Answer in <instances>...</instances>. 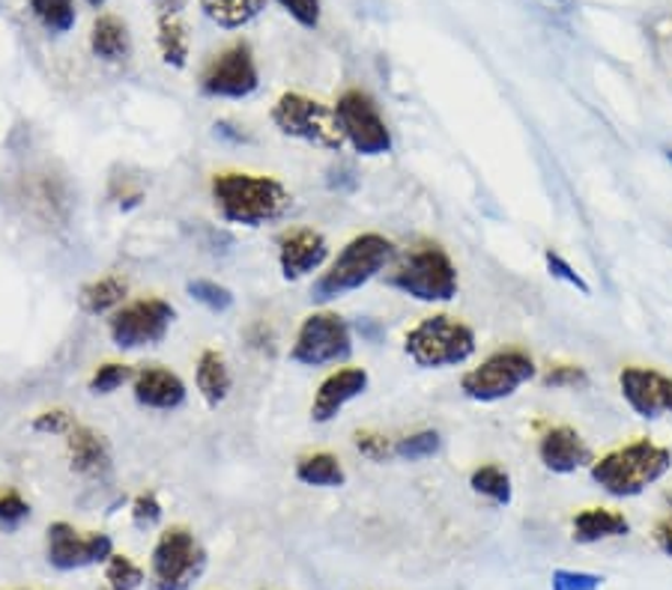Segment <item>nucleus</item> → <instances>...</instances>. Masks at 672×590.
<instances>
[{
	"mask_svg": "<svg viewBox=\"0 0 672 590\" xmlns=\"http://www.w3.org/2000/svg\"><path fill=\"white\" fill-rule=\"evenodd\" d=\"M215 212L224 224L236 227H267V224L284 218L293 206L288 185L276 177H257L243 170L215 173L210 182Z\"/></svg>",
	"mask_w": 672,
	"mask_h": 590,
	"instance_id": "f257e3e1",
	"label": "nucleus"
},
{
	"mask_svg": "<svg viewBox=\"0 0 672 590\" xmlns=\"http://www.w3.org/2000/svg\"><path fill=\"white\" fill-rule=\"evenodd\" d=\"M90 52L102 64H126L132 57V33L128 24L120 15H99L90 27Z\"/></svg>",
	"mask_w": 672,
	"mask_h": 590,
	"instance_id": "412c9836",
	"label": "nucleus"
},
{
	"mask_svg": "<svg viewBox=\"0 0 672 590\" xmlns=\"http://www.w3.org/2000/svg\"><path fill=\"white\" fill-rule=\"evenodd\" d=\"M31 12L48 33H69L75 27V0H31Z\"/></svg>",
	"mask_w": 672,
	"mask_h": 590,
	"instance_id": "cd10ccee",
	"label": "nucleus"
},
{
	"mask_svg": "<svg viewBox=\"0 0 672 590\" xmlns=\"http://www.w3.org/2000/svg\"><path fill=\"white\" fill-rule=\"evenodd\" d=\"M335 123L344 144H350L365 159H377L392 152V132L380 114V105L365 90H344L335 102Z\"/></svg>",
	"mask_w": 672,
	"mask_h": 590,
	"instance_id": "9b49d317",
	"label": "nucleus"
},
{
	"mask_svg": "<svg viewBox=\"0 0 672 590\" xmlns=\"http://www.w3.org/2000/svg\"><path fill=\"white\" fill-rule=\"evenodd\" d=\"M470 486L472 492H479L481 498H488L493 504H512V477H508V472L500 468V465H479V468L472 472Z\"/></svg>",
	"mask_w": 672,
	"mask_h": 590,
	"instance_id": "bb28decb",
	"label": "nucleus"
},
{
	"mask_svg": "<svg viewBox=\"0 0 672 590\" xmlns=\"http://www.w3.org/2000/svg\"><path fill=\"white\" fill-rule=\"evenodd\" d=\"M156 45H159V54L165 64L171 69H186L189 66V31L177 12H165L159 15V33H156Z\"/></svg>",
	"mask_w": 672,
	"mask_h": 590,
	"instance_id": "393cba45",
	"label": "nucleus"
},
{
	"mask_svg": "<svg viewBox=\"0 0 672 590\" xmlns=\"http://www.w3.org/2000/svg\"><path fill=\"white\" fill-rule=\"evenodd\" d=\"M329 260V242L314 227H293L278 239V269L284 281H302Z\"/></svg>",
	"mask_w": 672,
	"mask_h": 590,
	"instance_id": "4468645a",
	"label": "nucleus"
},
{
	"mask_svg": "<svg viewBox=\"0 0 672 590\" xmlns=\"http://www.w3.org/2000/svg\"><path fill=\"white\" fill-rule=\"evenodd\" d=\"M663 156H667V159L672 161V149H663Z\"/></svg>",
	"mask_w": 672,
	"mask_h": 590,
	"instance_id": "a18cd8bd",
	"label": "nucleus"
},
{
	"mask_svg": "<svg viewBox=\"0 0 672 590\" xmlns=\"http://www.w3.org/2000/svg\"><path fill=\"white\" fill-rule=\"evenodd\" d=\"M128 284L120 277V274H102L97 281L81 286L78 293V305L85 314L90 317H111L117 307L126 305Z\"/></svg>",
	"mask_w": 672,
	"mask_h": 590,
	"instance_id": "5701e85b",
	"label": "nucleus"
},
{
	"mask_svg": "<svg viewBox=\"0 0 672 590\" xmlns=\"http://www.w3.org/2000/svg\"><path fill=\"white\" fill-rule=\"evenodd\" d=\"M33 432H40V435H69V432L75 430V421L72 415L66 409H48V411H40L36 418H33Z\"/></svg>",
	"mask_w": 672,
	"mask_h": 590,
	"instance_id": "4c0bfd02",
	"label": "nucleus"
},
{
	"mask_svg": "<svg viewBox=\"0 0 672 590\" xmlns=\"http://www.w3.org/2000/svg\"><path fill=\"white\" fill-rule=\"evenodd\" d=\"M132 379H135V367H128L123 361H105V364H99L93 370L87 388H90V394H97V397H108V394H114V390H120Z\"/></svg>",
	"mask_w": 672,
	"mask_h": 590,
	"instance_id": "7c9ffc66",
	"label": "nucleus"
},
{
	"mask_svg": "<svg viewBox=\"0 0 672 590\" xmlns=\"http://www.w3.org/2000/svg\"><path fill=\"white\" fill-rule=\"evenodd\" d=\"M85 3H87V7H97V10H99V7H105V0H85Z\"/></svg>",
	"mask_w": 672,
	"mask_h": 590,
	"instance_id": "c03bdc74",
	"label": "nucleus"
},
{
	"mask_svg": "<svg viewBox=\"0 0 672 590\" xmlns=\"http://www.w3.org/2000/svg\"><path fill=\"white\" fill-rule=\"evenodd\" d=\"M535 361L523 349H500L481 361L479 367L463 373L460 390L475 402H500L514 397L526 382L535 379Z\"/></svg>",
	"mask_w": 672,
	"mask_h": 590,
	"instance_id": "6e6552de",
	"label": "nucleus"
},
{
	"mask_svg": "<svg viewBox=\"0 0 672 590\" xmlns=\"http://www.w3.org/2000/svg\"><path fill=\"white\" fill-rule=\"evenodd\" d=\"M296 480L305 486H317V489H338L347 484V472H344L341 459L335 454H309L296 463Z\"/></svg>",
	"mask_w": 672,
	"mask_h": 590,
	"instance_id": "a878e982",
	"label": "nucleus"
},
{
	"mask_svg": "<svg viewBox=\"0 0 672 590\" xmlns=\"http://www.w3.org/2000/svg\"><path fill=\"white\" fill-rule=\"evenodd\" d=\"M395 260V245L392 239H385L383 232H362L350 242L344 245L338 257L332 260L329 269L314 281L311 298L314 302H335L347 293L362 290L365 284H371L373 277L385 272V265Z\"/></svg>",
	"mask_w": 672,
	"mask_h": 590,
	"instance_id": "f03ea898",
	"label": "nucleus"
},
{
	"mask_svg": "<svg viewBox=\"0 0 672 590\" xmlns=\"http://www.w3.org/2000/svg\"><path fill=\"white\" fill-rule=\"evenodd\" d=\"M132 397L141 409L153 411H177L186 406V382L173 373V370L161 367V364H147V367L135 370L132 379Z\"/></svg>",
	"mask_w": 672,
	"mask_h": 590,
	"instance_id": "f3484780",
	"label": "nucleus"
},
{
	"mask_svg": "<svg viewBox=\"0 0 672 590\" xmlns=\"http://www.w3.org/2000/svg\"><path fill=\"white\" fill-rule=\"evenodd\" d=\"M619 390L630 409L646 421L672 415V379L661 370L625 367L619 373Z\"/></svg>",
	"mask_w": 672,
	"mask_h": 590,
	"instance_id": "2eb2a0df",
	"label": "nucleus"
},
{
	"mask_svg": "<svg viewBox=\"0 0 672 590\" xmlns=\"http://www.w3.org/2000/svg\"><path fill=\"white\" fill-rule=\"evenodd\" d=\"M385 284L422 305H446L460 290L458 265L439 245H422L389 272Z\"/></svg>",
	"mask_w": 672,
	"mask_h": 590,
	"instance_id": "39448f33",
	"label": "nucleus"
},
{
	"mask_svg": "<svg viewBox=\"0 0 672 590\" xmlns=\"http://www.w3.org/2000/svg\"><path fill=\"white\" fill-rule=\"evenodd\" d=\"M329 189H335V191H352V189H356V173H352L350 168L332 170Z\"/></svg>",
	"mask_w": 672,
	"mask_h": 590,
	"instance_id": "79ce46f5",
	"label": "nucleus"
},
{
	"mask_svg": "<svg viewBox=\"0 0 672 590\" xmlns=\"http://www.w3.org/2000/svg\"><path fill=\"white\" fill-rule=\"evenodd\" d=\"M672 468V451L649 439L625 444L592 463V480L613 498H634Z\"/></svg>",
	"mask_w": 672,
	"mask_h": 590,
	"instance_id": "7ed1b4c3",
	"label": "nucleus"
},
{
	"mask_svg": "<svg viewBox=\"0 0 672 590\" xmlns=\"http://www.w3.org/2000/svg\"><path fill=\"white\" fill-rule=\"evenodd\" d=\"M443 447V435L437 430H422L413 432V435H404L395 442V456L397 459H406V463H422V459H430V456L439 454Z\"/></svg>",
	"mask_w": 672,
	"mask_h": 590,
	"instance_id": "c756f323",
	"label": "nucleus"
},
{
	"mask_svg": "<svg viewBox=\"0 0 672 590\" xmlns=\"http://www.w3.org/2000/svg\"><path fill=\"white\" fill-rule=\"evenodd\" d=\"M27 517H31V504L24 501L22 492L19 489H3L0 492V525L19 527Z\"/></svg>",
	"mask_w": 672,
	"mask_h": 590,
	"instance_id": "c9c22d12",
	"label": "nucleus"
},
{
	"mask_svg": "<svg viewBox=\"0 0 672 590\" xmlns=\"http://www.w3.org/2000/svg\"><path fill=\"white\" fill-rule=\"evenodd\" d=\"M260 87V72L251 45L234 43L219 52L201 72V93L210 99H248Z\"/></svg>",
	"mask_w": 672,
	"mask_h": 590,
	"instance_id": "f8f14e48",
	"label": "nucleus"
},
{
	"mask_svg": "<svg viewBox=\"0 0 672 590\" xmlns=\"http://www.w3.org/2000/svg\"><path fill=\"white\" fill-rule=\"evenodd\" d=\"M352 444H356V451H359L365 459H371V463H385V459L395 456V444L389 442L383 432L359 430L352 435Z\"/></svg>",
	"mask_w": 672,
	"mask_h": 590,
	"instance_id": "473e14b6",
	"label": "nucleus"
},
{
	"mask_svg": "<svg viewBox=\"0 0 672 590\" xmlns=\"http://www.w3.org/2000/svg\"><path fill=\"white\" fill-rule=\"evenodd\" d=\"M203 15L224 31H239L264 12L267 0H198Z\"/></svg>",
	"mask_w": 672,
	"mask_h": 590,
	"instance_id": "b1692460",
	"label": "nucleus"
},
{
	"mask_svg": "<svg viewBox=\"0 0 672 590\" xmlns=\"http://www.w3.org/2000/svg\"><path fill=\"white\" fill-rule=\"evenodd\" d=\"M276 3L288 12L299 27H305V31H314V27L321 24L323 15L321 0H276Z\"/></svg>",
	"mask_w": 672,
	"mask_h": 590,
	"instance_id": "e433bc0d",
	"label": "nucleus"
},
{
	"mask_svg": "<svg viewBox=\"0 0 672 590\" xmlns=\"http://www.w3.org/2000/svg\"><path fill=\"white\" fill-rule=\"evenodd\" d=\"M479 340L467 322L448 314H434V317L422 319L406 331L404 352L422 370H443L458 367L475 355Z\"/></svg>",
	"mask_w": 672,
	"mask_h": 590,
	"instance_id": "20e7f679",
	"label": "nucleus"
},
{
	"mask_svg": "<svg viewBox=\"0 0 672 590\" xmlns=\"http://www.w3.org/2000/svg\"><path fill=\"white\" fill-rule=\"evenodd\" d=\"M670 504H672V496H670Z\"/></svg>",
	"mask_w": 672,
	"mask_h": 590,
	"instance_id": "49530a36",
	"label": "nucleus"
},
{
	"mask_svg": "<svg viewBox=\"0 0 672 590\" xmlns=\"http://www.w3.org/2000/svg\"><path fill=\"white\" fill-rule=\"evenodd\" d=\"M538 459L553 475H574L592 465V451L574 427H550L538 442Z\"/></svg>",
	"mask_w": 672,
	"mask_h": 590,
	"instance_id": "a211bd4d",
	"label": "nucleus"
},
{
	"mask_svg": "<svg viewBox=\"0 0 672 590\" xmlns=\"http://www.w3.org/2000/svg\"><path fill=\"white\" fill-rule=\"evenodd\" d=\"M272 126L284 137L311 144V147L341 152L344 137L335 123V111L305 93H281L272 105Z\"/></svg>",
	"mask_w": 672,
	"mask_h": 590,
	"instance_id": "0eeeda50",
	"label": "nucleus"
},
{
	"mask_svg": "<svg viewBox=\"0 0 672 590\" xmlns=\"http://www.w3.org/2000/svg\"><path fill=\"white\" fill-rule=\"evenodd\" d=\"M541 385L553 390H571V388H586L589 373L580 364H553L541 376Z\"/></svg>",
	"mask_w": 672,
	"mask_h": 590,
	"instance_id": "72a5a7b5",
	"label": "nucleus"
},
{
	"mask_svg": "<svg viewBox=\"0 0 672 590\" xmlns=\"http://www.w3.org/2000/svg\"><path fill=\"white\" fill-rule=\"evenodd\" d=\"M604 576L597 572H583V569H556L550 579V590H601Z\"/></svg>",
	"mask_w": 672,
	"mask_h": 590,
	"instance_id": "f704fd0d",
	"label": "nucleus"
},
{
	"mask_svg": "<svg viewBox=\"0 0 672 590\" xmlns=\"http://www.w3.org/2000/svg\"><path fill=\"white\" fill-rule=\"evenodd\" d=\"M132 522L135 527H153L161 522V501L156 492H141L132 501Z\"/></svg>",
	"mask_w": 672,
	"mask_h": 590,
	"instance_id": "58836bf2",
	"label": "nucleus"
},
{
	"mask_svg": "<svg viewBox=\"0 0 672 590\" xmlns=\"http://www.w3.org/2000/svg\"><path fill=\"white\" fill-rule=\"evenodd\" d=\"M352 355V328L350 322L332 310H317L309 314L299 326L293 347H290V361L299 367H329V364H344Z\"/></svg>",
	"mask_w": 672,
	"mask_h": 590,
	"instance_id": "9d476101",
	"label": "nucleus"
},
{
	"mask_svg": "<svg viewBox=\"0 0 672 590\" xmlns=\"http://www.w3.org/2000/svg\"><path fill=\"white\" fill-rule=\"evenodd\" d=\"M654 543H658L663 555H670L672 558V519H667V522L654 527Z\"/></svg>",
	"mask_w": 672,
	"mask_h": 590,
	"instance_id": "37998d69",
	"label": "nucleus"
},
{
	"mask_svg": "<svg viewBox=\"0 0 672 590\" xmlns=\"http://www.w3.org/2000/svg\"><path fill=\"white\" fill-rule=\"evenodd\" d=\"M186 290H189V295H192L198 305L213 310V314H224V310L234 307V293L227 286L215 284V281H206V277H194V281H189Z\"/></svg>",
	"mask_w": 672,
	"mask_h": 590,
	"instance_id": "2f4dec72",
	"label": "nucleus"
},
{
	"mask_svg": "<svg viewBox=\"0 0 672 590\" xmlns=\"http://www.w3.org/2000/svg\"><path fill=\"white\" fill-rule=\"evenodd\" d=\"M371 379H368V370L362 367H341L329 373L321 382V388L311 400V421L314 423H329L341 415L352 400H359L365 390H368Z\"/></svg>",
	"mask_w": 672,
	"mask_h": 590,
	"instance_id": "dca6fc26",
	"label": "nucleus"
},
{
	"mask_svg": "<svg viewBox=\"0 0 672 590\" xmlns=\"http://www.w3.org/2000/svg\"><path fill=\"white\" fill-rule=\"evenodd\" d=\"M206 552L186 525L165 527L149 555V579L156 590H189L201 579Z\"/></svg>",
	"mask_w": 672,
	"mask_h": 590,
	"instance_id": "423d86ee",
	"label": "nucleus"
},
{
	"mask_svg": "<svg viewBox=\"0 0 672 590\" xmlns=\"http://www.w3.org/2000/svg\"><path fill=\"white\" fill-rule=\"evenodd\" d=\"M173 319H177V307L159 295L135 298L108 317V338L123 352L156 347L168 338Z\"/></svg>",
	"mask_w": 672,
	"mask_h": 590,
	"instance_id": "1a4fd4ad",
	"label": "nucleus"
},
{
	"mask_svg": "<svg viewBox=\"0 0 672 590\" xmlns=\"http://www.w3.org/2000/svg\"><path fill=\"white\" fill-rule=\"evenodd\" d=\"M66 456H69V468L78 477L87 480H102L111 475V451L108 442L90 427L75 423V430L66 435Z\"/></svg>",
	"mask_w": 672,
	"mask_h": 590,
	"instance_id": "6ab92c4d",
	"label": "nucleus"
},
{
	"mask_svg": "<svg viewBox=\"0 0 672 590\" xmlns=\"http://www.w3.org/2000/svg\"><path fill=\"white\" fill-rule=\"evenodd\" d=\"M545 263H547V272L553 274L556 281H562V284L574 286V290H580V293H583V295H592V286H589L586 281H583V274L574 272V269H571V263H565V260H562L559 253L547 251L545 253Z\"/></svg>",
	"mask_w": 672,
	"mask_h": 590,
	"instance_id": "ea45409f",
	"label": "nucleus"
},
{
	"mask_svg": "<svg viewBox=\"0 0 672 590\" xmlns=\"http://www.w3.org/2000/svg\"><path fill=\"white\" fill-rule=\"evenodd\" d=\"M45 555L54 569H85L93 564H105L114 555V540L108 534H81L69 522H52Z\"/></svg>",
	"mask_w": 672,
	"mask_h": 590,
	"instance_id": "ddd939ff",
	"label": "nucleus"
},
{
	"mask_svg": "<svg viewBox=\"0 0 672 590\" xmlns=\"http://www.w3.org/2000/svg\"><path fill=\"white\" fill-rule=\"evenodd\" d=\"M194 388L210 409H219L231 390H234V373L219 349H203L201 359L194 364Z\"/></svg>",
	"mask_w": 672,
	"mask_h": 590,
	"instance_id": "aec40b11",
	"label": "nucleus"
},
{
	"mask_svg": "<svg viewBox=\"0 0 672 590\" xmlns=\"http://www.w3.org/2000/svg\"><path fill=\"white\" fill-rule=\"evenodd\" d=\"M571 537L574 543H601V540H613V537H625L630 531V522L625 519V513L619 510H609V507H586L574 517V525H571Z\"/></svg>",
	"mask_w": 672,
	"mask_h": 590,
	"instance_id": "4be33fe9",
	"label": "nucleus"
},
{
	"mask_svg": "<svg viewBox=\"0 0 672 590\" xmlns=\"http://www.w3.org/2000/svg\"><path fill=\"white\" fill-rule=\"evenodd\" d=\"M105 581L111 590H138L147 581V572L141 564L128 558V555H111L105 560Z\"/></svg>",
	"mask_w": 672,
	"mask_h": 590,
	"instance_id": "c85d7f7f",
	"label": "nucleus"
},
{
	"mask_svg": "<svg viewBox=\"0 0 672 590\" xmlns=\"http://www.w3.org/2000/svg\"><path fill=\"white\" fill-rule=\"evenodd\" d=\"M215 137H222V140H231V144H248L251 137L243 132V128H236L234 123H215Z\"/></svg>",
	"mask_w": 672,
	"mask_h": 590,
	"instance_id": "a19ab883",
	"label": "nucleus"
}]
</instances>
